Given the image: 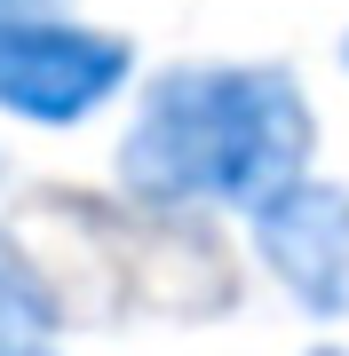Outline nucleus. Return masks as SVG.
Wrapping results in <instances>:
<instances>
[{
  "label": "nucleus",
  "mask_w": 349,
  "mask_h": 356,
  "mask_svg": "<svg viewBox=\"0 0 349 356\" xmlns=\"http://www.w3.org/2000/svg\"><path fill=\"white\" fill-rule=\"evenodd\" d=\"M318 103L294 64L270 56H191L143 72L127 127L111 143V182L135 214H262L278 191L318 175Z\"/></svg>",
  "instance_id": "obj_1"
},
{
  "label": "nucleus",
  "mask_w": 349,
  "mask_h": 356,
  "mask_svg": "<svg viewBox=\"0 0 349 356\" xmlns=\"http://www.w3.org/2000/svg\"><path fill=\"white\" fill-rule=\"evenodd\" d=\"M135 40L88 24L72 8H0V119H24L40 135L88 127L119 95H135Z\"/></svg>",
  "instance_id": "obj_2"
},
{
  "label": "nucleus",
  "mask_w": 349,
  "mask_h": 356,
  "mask_svg": "<svg viewBox=\"0 0 349 356\" xmlns=\"http://www.w3.org/2000/svg\"><path fill=\"white\" fill-rule=\"evenodd\" d=\"M246 254L310 325L349 317V182L302 175L262 214H246Z\"/></svg>",
  "instance_id": "obj_3"
},
{
  "label": "nucleus",
  "mask_w": 349,
  "mask_h": 356,
  "mask_svg": "<svg viewBox=\"0 0 349 356\" xmlns=\"http://www.w3.org/2000/svg\"><path fill=\"white\" fill-rule=\"evenodd\" d=\"M64 293L40 269V254L16 229H0V356H32V348H56V325H64Z\"/></svg>",
  "instance_id": "obj_4"
},
{
  "label": "nucleus",
  "mask_w": 349,
  "mask_h": 356,
  "mask_svg": "<svg viewBox=\"0 0 349 356\" xmlns=\"http://www.w3.org/2000/svg\"><path fill=\"white\" fill-rule=\"evenodd\" d=\"M0 8H64V0H0Z\"/></svg>",
  "instance_id": "obj_5"
},
{
  "label": "nucleus",
  "mask_w": 349,
  "mask_h": 356,
  "mask_svg": "<svg viewBox=\"0 0 349 356\" xmlns=\"http://www.w3.org/2000/svg\"><path fill=\"white\" fill-rule=\"evenodd\" d=\"M310 356H349V348H310Z\"/></svg>",
  "instance_id": "obj_6"
},
{
  "label": "nucleus",
  "mask_w": 349,
  "mask_h": 356,
  "mask_svg": "<svg viewBox=\"0 0 349 356\" xmlns=\"http://www.w3.org/2000/svg\"><path fill=\"white\" fill-rule=\"evenodd\" d=\"M341 72H349V40H341Z\"/></svg>",
  "instance_id": "obj_7"
},
{
  "label": "nucleus",
  "mask_w": 349,
  "mask_h": 356,
  "mask_svg": "<svg viewBox=\"0 0 349 356\" xmlns=\"http://www.w3.org/2000/svg\"><path fill=\"white\" fill-rule=\"evenodd\" d=\"M32 356H64V348H32Z\"/></svg>",
  "instance_id": "obj_8"
},
{
  "label": "nucleus",
  "mask_w": 349,
  "mask_h": 356,
  "mask_svg": "<svg viewBox=\"0 0 349 356\" xmlns=\"http://www.w3.org/2000/svg\"><path fill=\"white\" fill-rule=\"evenodd\" d=\"M0 175H8V166H0Z\"/></svg>",
  "instance_id": "obj_9"
}]
</instances>
